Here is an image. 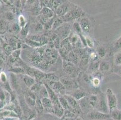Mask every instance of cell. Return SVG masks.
I'll return each instance as SVG.
<instances>
[{"label":"cell","mask_w":121,"mask_h":120,"mask_svg":"<svg viewBox=\"0 0 121 120\" xmlns=\"http://www.w3.org/2000/svg\"><path fill=\"white\" fill-rule=\"evenodd\" d=\"M108 107L109 109V114L111 111L117 108V99L116 95L113 90L110 88H107L105 92Z\"/></svg>","instance_id":"cell-1"},{"label":"cell","mask_w":121,"mask_h":120,"mask_svg":"<svg viewBox=\"0 0 121 120\" xmlns=\"http://www.w3.org/2000/svg\"><path fill=\"white\" fill-rule=\"evenodd\" d=\"M96 110L104 114H109V109L108 107L105 94L102 93L98 96V102L96 106Z\"/></svg>","instance_id":"cell-2"},{"label":"cell","mask_w":121,"mask_h":120,"mask_svg":"<svg viewBox=\"0 0 121 120\" xmlns=\"http://www.w3.org/2000/svg\"><path fill=\"white\" fill-rule=\"evenodd\" d=\"M89 120H106L110 118V114H105L96 110L89 111L87 115Z\"/></svg>","instance_id":"cell-3"},{"label":"cell","mask_w":121,"mask_h":120,"mask_svg":"<svg viewBox=\"0 0 121 120\" xmlns=\"http://www.w3.org/2000/svg\"><path fill=\"white\" fill-rule=\"evenodd\" d=\"M48 85L57 95H65L66 88L60 81H52Z\"/></svg>","instance_id":"cell-4"},{"label":"cell","mask_w":121,"mask_h":120,"mask_svg":"<svg viewBox=\"0 0 121 120\" xmlns=\"http://www.w3.org/2000/svg\"><path fill=\"white\" fill-rule=\"evenodd\" d=\"M64 97L66 99V100L68 101V104H69V105L70 106V107L72 109L73 113L75 112H81V108L80 107L78 102L77 100H76L75 99L72 95L65 94V95H64Z\"/></svg>","instance_id":"cell-5"},{"label":"cell","mask_w":121,"mask_h":120,"mask_svg":"<svg viewBox=\"0 0 121 120\" xmlns=\"http://www.w3.org/2000/svg\"><path fill=\"white\" fill-rule=\"evenodd\" d=\"M53 108H52V113L56 115L57 117L61 118L65 114V109L60 104L59 101L52 103Z\"/></svg>","instance_id":"cell-6"},{"label":"cell","mask_w":121,"mask_h":120,"mask_svg":"<svg viewBox=\"0 0 121 120\" xmlns=\"http://www.w3.org/2000/svg\"><path fill=\"white\" fill-rule=\"evenodd\" d=\"M81 15V12L77 9V8H73L68 12L66 15L63 17L68 21L72 20L74 19L78 18Z\"/></svg>","instance_id":"cell-7"},{"label":"cell","mask_w":121,"mask_h":120,"mask_svg":"<svg viewBox=\"0 0 121 120\" xmlns=\"http://www.w3.org/2000/svg\"><path fill=\"white\" fill-rule=\"evenodd\" d=\"M68 12H69V4L68 3L62 4L56 10L57 15L61 17L65 16Z\"/></svg>","instance_id":"cell-8"},{"label":"cell","mask_w":121,"mask_h":120,"mask_svg":"<svg viewBox=\"0 0 121 120\" xmlns=\"http://www.w3.org/2000/svg\"><path fill=\"white\" fill-rule=\"evenodd\" d=\"M78 103L81 110H82V111H83V112H87V113L89 112V109L91 108V106L90 105V103H89V98H87L85 97L83 99L79 100Z\"/></svg>","instance_id":"cell-9"},{"label":"cell","mask_w":121,"mask_h":120,"mask_svg":"<svg viewBox=\"0 0 121 120\" xmlns=\"http://www.w3.org/2000/svg\"><path fill=\"white\" fill-rule=\"evenodd\" d=\"M43 85H45V87H46L47 90V92H48V97L50 99V100L52 101V103H55V102L59 101V99H58V95L56 94L54 92V91L48 85V84H47V83H45L44 82Z\"/></svg>","instance_id":"cell-10"},{"label":"cell","mask_w":121,"mask_h":120,"mask_svg":"<svg viewBox=\"0 0 121 120\" xmlns=\"http://www.w3.org/2000/svg\"><path fill=\"white\" fill-rule=\"evenodd\" d=\"M22 80L25 85L28 88H31L35 84V79L28 74H23L22 76Z\"/></svg>","instance_id":"cell-11"},{"label":"cell","mask_w":121,"mask_h":120,"mask_svg":"<svg viewBox=\"0 0 121 120\" xmlns=\"http://www.w3.org/2000/svg\"><path fill=\"white\" fill-rule=\"evenodd\" d=\"M41 102L42 103L43 106V108L52 113L53 104H52V101L50 99L49 97L42 98V99L41 100Z\"/></svg>","instance_id":"cell-12"},{"label":"cell","mask_w":121,"mask_h":120,"mask_svg":"<svg viewBox=\"0 0 121 120\" xmlns=\"http://www.w3.org/2000/svg\"><path fill=\"white\" fill-rule=\"evenodd\" d=\"M80 25L81 26L82 31L87 33L90 31V28H91V24H90V22H89V19L86 17H83L81 19L80 21Z\"/></svg>","instance_id":"cell-13"},{"label":"cell","mask_w":121,"mask_h":120,"mask_svg":"<svg viewBox=\"0 0 121 120\" xmlns=\"http://www.w3.org/2000/svg\"><path fill=\"white\" fill-rule=\"evenodd\" d=\"M58 99H59V102L60 103V104H61L63 108L64 109L65 111H66V110H70V111L72 110V109L70 107V106L69 105V104H68V101L66 100V99H65L64 95H58ZM72 112H73V111H72Z\"/></svg>","instance_id":"cell-14"},{"label":"cell","mask_w":121,"mask_h":120,"mask_svg":"<svg viewBox=\"0 0 121 120\" xmlns=\"http://www.w3.org/2000/svg\"><path fill=\"white\" fill-rule=\"evenodd\" d=\"M0 116L1 119H5L7 118L18 117V115L15 112L9 110H4L3 112H0Z\"/></svg>","instance_id":"cell-15"},{"label":"cell","mask_w":121,"mask_h":120,"mask_svg":"<svg viewBox=\"0 0 121 120\" xmlns=\"http://www.w3.org/2000/svg\"><path fill=\"white\" fill-rule=\"evenodd\" d=\"M36 99H33L28 94L25 95V102L26 104H27L28 107L31 108V109H33L35 108L36 106Z\"/></svg>","instance_id":"cell-16"},{"label":"cell","mask_w":121,"mask_h":120,"mask_svg":"<svg viewBox=\"0 0 121 120\" xmlns=\"http://www.w3.org/2000/svg\"><path fill=\"white\" fill-rule=\"evenodd\" d=\"M86 95V94L85 92L81 91L80 90H78V89H77V90H75L73 92V94L72 96L76 100H77L78 102L81 99L85 97Z\"/></svg>","instance_id":"cell-17"},{"label":"cell","mask_w":121,"mask_h":120,"mask_svg":"<svg viewBox=\"0 0 121 120\" xmlns=\"http://www.w3.org/2000/svg\"><path fill=\"white\" fill-rule=\"evenodd\" d=\"M111 118L113 120H121V110L118 108L115 109L110 112Z\"/></svg>","instance_id":"cell-18"},{"label":"cell","mask_w":121,"mask_h":120,"mask_svg":"<svg viewBox=\"0 0 121 120\" xmlns=\"http://www.w3.org/2000/svg\"><path fill=\"white\" fill-rule=\"evenodd\" d=\"M60 82L64 85L65 88L71 89L72 88H73V87L75 86V84L73 81H71V80H69L68 79H66V78H62V79H61Z\"/></svg>","instance_id":"cell-19"},{"label":"cell","mask_w":121,"mask_h":120,"mask_svg":"<svg viewBox=\"0 0 121 120\" xmlns=\"http://www.w3.org/2000/svg\"><path fill=\"white\" fill-rule=\"evenodd\" d=\"M43 109L44 108L42 103L41 100L37 97L36 100V106H35V110H36V112L38 114H41L43 111Z\"/></svg>","instance_id":"cell-20"},{"label":"cell","mask_w":121,"mask_h":120,"mask_svg":"<svg viewBox=\"0 0 121 120\" xmlns=\"http://www.w3.org/2000/svg\"><path fill=\"white\" fill-rule=\"evenodd\" d=\"M110 69V64L108 61H102L99 64V70L102 71H108Z\"/></svg>","instance_id":"cell-21"},{"label":"cell","mask_w":121,"mask_h":120,"mask_svg":"<svg viewBox=\"0 0 121 120\" xmlns=\"http://www.w3.org/2000/svg\"><path fill=\"white\" fill-rule=\"evenodd\" d=\"M89 101L91 108H96L98 102V96L96 95H91L89 97Z\"/></svg>","instance_id":"cell-22"},{"label":"cell","mask_w":121,"mask_h":120,"mask_svg":"<svg viewBox=\"0 0 121 120\" xmlns=\"http://www.w3.org/2000/svg\"><path fill=\"white\" fill-rule=\"evenodd\" d=\"M10 71L14 74H25V69H22V67H12V69H10Z\"/></svg>","instance_id":"cell-23"},{"label":"cell","mask_w":121,"mask_h":120,"mask_svg":"<svg viewBox=\"0 0 121 120\" xmlns=\"http://www.w3.org/2000/svg\"><path fill=\"white\" fill-rule=\"evenodd\" d=\"M10 78L11 80V83H12V85L13 87H14V88H17V87L19 86L18 84V81H17V79L16 78V75L14 73H11L10 76Z\"/></svg>","instance_id":"cell-24"},{"label":"cell","mask_w":121,"mask_h":120,"mask_svg":"<svg viewBox=\"0 0 121 120\" xmlns=\"http://www.w3.org/2000/svg\"><path fill=\"white\" fill-rule=\"evenodd\" d=\"M68 40H69V43H70L71 45L75 46V45H77V43L80 41V37H79V36H78V35L73 34L71 37H70L68 38Z\"/></svg>","instance_id":"cell-25"},{"label":"cell","mask_w":121,"mask_h":120,"mask_svg":"<svg viewBox=\"0 0 121 120\" xmlns=\"http://www.w3.org/2000/svg\"><path fill=\"white\" fill-rule=\"evenodd\" d=\"M25 42L28 46L33 47V48H36V47H39V46H41L40 42L35 41V40H33L31 39H26Z\"/></svg>","instance_id":"cell-26"},{"label":"cell","mask_w":121,"mask_h":120,"mask_svg":"<svg viewBox=\"0 0 121 120\" xmlns=\"http://www.w3.org/2000/svg\"><path fill=\"white\" fill-rule=\"evenodd\" d=\"M73 29L78 36L82 35V31L81 28V26H80V24H78V22H75L73 24Z\"/></svg>","instance_id":"cell-27"},{"label":"cell","mask_w":121,"mask_h":120,"mask_svg":"<svg viewBox=\"0 0 121 120\" xmlns=\"http://www.w3.org/2000/svg\"><path fill=\"white\" fill-rule=\"evenodd\" d=\"M96 53L99 57L101 58H104L107 54V50L104 47H99L96 50Z\"/></svg>","instance_id":"cell-28"},{"label":"cell","mask_w":121,"mask_h":120,"mask_svg":"<svg viewBox=\"0 0 121 120\" xmlns=\"http://www.w3.org/2000/svg\"><path fill=\"white\" fill-rule=\"evenodd\" d=\"M114 62L116 66H121V52L116 53L115 54Z\"/></svg>","instance_id":"cell-29"},{"label":"cell","mask_w":121,"mask_h":120,"mask_svg":"<svg viewBox=\"0 0 121 120\" xmlns=\"http://www.w3.org/2000/svg\"><path fill=\"white\" fill-rule=\"evenodd\" d=\"M18 22H19V25L20 26L21 28H22L26 26V19H25V17L23 15H20L19 16L18 18Z\"/></svg>","instance_id":"cell-30"},{"label":"cell","mask_w":121,"mask_h":120,"mask_svg":"<svg viewBox=\"0 0 121 120\" xmlns=\"http://www.w3.org/2000/svg\"><path fill=\"white\" fill-rule=\"evenodd\" d=\"M7 29V25L4 21H0V33H4Z\"/></svg>","instance_id":"cell-31"},{"label":"cell","mask_w":121,"mask_h":120,"mask_svg":"<svg viewBox=\"0 0 121 120\" xmlns=\"http://www.w3.org/2000/svg\"><path fill=\"white\" fill-rule=\"evenodd\" d=\"M69 59L71 61H72V62H73L74 64H76L77 62L78 58L77 57L75 54L73 52H71L69 54Z\"/></svg>","instance_id":"cell-32"},{"label":"cell","mask_w":121,"mask_h":120,"mask_svg":"<svg viewBox=\"0 0 121 120\" xmlns=\"http://www.w3.org/2000/svg\"><path fill=\"white\" fill-rule=\"evenodd\" d=\"M85 40L86 46H87L89 48H93V46H94L93 40L89 37H85Z\"/></svg>","instance_id":"cell-33"},{"label":"cell","mask_w":121,"mask_h":120,"mask_svg":"<svg viewBox=\"0 0 121 120\" xmlns=\"http://www.w3.org/2000/svg\"><path fill=\"white\" fill-rule=\"evenodd\" d=\"M21 54V49H15L12 53V56L16 59L19 58V57Z\"/></svg>","instance_id":"cell-34"},{"label":"cell","mask_w":121,"mask_h":120,"mask_svg":"<svg viewBox=\"0 0 121 120\" xmlns=\"http://www.w3.org/2000/svg\"><path fill=\"white\" fill-rule=\"evenodd\" d=\"M65 71L68 73H71L73 71V67L72 66V64L69 63H67V64H65Z\"/></svg>","instance_id":"cell-35"},{"label":"cell","mask_w":121,"mask_h":120,"mask_svg":"<svg viewBox=\"0 0 121 120\" xmlns=\"http://www.w3.org/2000/svg\"><path fill=\"white\" fill-rule=\"evenodd\" d=\"M54 22V18L51 19L49 20L48 22L46 23V24H45V27H44V28H45V29H50L51 27H52Z\"/></svg>","instance_id":"cell-36"},{"label":"cell","mask_w":121,"mask_h":120,"mask_svg":"<svg viewBox=\"0 0 121 120\" xmlns=\"http://www.w3.org/2000/svg\"><path fill=\"white\" fill-rule=\"evenodd\" d=\"M4 51H5V52L6 53L7 55H9V54H12V52L13 51L12 47H11L10 45H4Z\"/></svg>","instance_id":"cell-37"},{"label":"cell","mask_w":121,"mask_h":120,"mask_svg":"<svg viewBox=\"0 0 121 120\" xmlns=\"http://www.w3.org/2000/svg\"><path fill=\"white\" fill-rule=\"evenodd\" d=\"M20 33L21 36H22L23 37H26L27 36V35L28 34V28L27 25H26L24 28H21L20 31Z\"/></svg>","instance_id":"cell-38"},{"label":"cell","mask_w":121,"mask_h":120,"mask_svg":"<svg viewBox=\"0 0 121 120\" xmlns=\"http://www.w3.org/2000/svg\"><path fill=\"white\" fill-rule=\"evenodd\" d=\"M63 22V21L60 18L54 20V22L53 25H52V27L54 28H58Z\"/></svg>","instance_id":"cell-39"},{"label":"cell","mask_w":121,"mask_h":120,"mask_svg":"<svg viewBox=\"0 0 121 120\" xmlns=\"http://www.w3.org/2000/svg\"><path fill=\"white\" fill-rule=\"evenodd\" d=\"M92 85L94 86L95 87H99V85L100 84L99 79L98 78H93L92 81Z\"/></svg>","instance_id":"cell-40"},{"label":"cell","mask_w":121,"mask_h":120,"mask_svg":"<svg viewBox=\"0 0 121 120\" xmlns=\"http://www.w3.org/2000/svg\"><path fill=\"white\" fill-rule=\"evenodd\" d=\"M12 29L13 31L17 33L18 31H20V29H21V28L20 26L19 25V24L15 23V24H14L13 25H12Z\"/></svg>","instance_id":"cell-41"},{"label":"cell","mask_w":121,"mask_h":120,"mask_svg":"<svg viewBox=\"0 0 121 120\" xmlns=\"http://www.w3.org/2000/svg\"><path fill=\"white\" fill-rule=\"evenodd\" d=\"M0 100L5 101V90H2L0 89Z\"/></svg>","instance_id":"cell-42"},{"label":"cell","mask_w":121,"mask_h":120,"mask_svg":"<svg viewBox=\"0 0 121 120\" xmlns=\"http://www.w3.org/2000/svg\"><path fill=\"white\" fill-rule=\"evenodd\" d=\"M5 16H6V18H7V20H9V21H13V20L14 19V16H13V14L12 13H11V12H8V13H6V15H5Z\"/></svg>","instance_id":"cell-43"},{"label":"cell","mask_w":121,"mask_h":120,"mask_svg":"<svg viewBox=\"0 0 121 120\" xmlns=\"http://www.w3.org/2000/svg\"><path fill=\"white\" fill-rule=\"evenodd\" d=\"M43 26L41 24H38L36 26V28H35V29H36V31L37 32H39V31H41L43 29Z\"/></svg>","instance_id":"cell-44"},{"label":"cell","mask_w":121,"mask_h":120,"mask_svg":"<svg viewBox=\"0 0 121 120\" xmlns=\"http://www.w3.org/2000/svg\"><path fill=\"white\" fill-rule=\"evenodd\" d=\"M90 56H91V58H92V59L93 60V61L96 60V59H98V57L97 53L95 52H93L92 53H91V54Z\"/></svg>","instance_id":"cell-45"},{"label":"cell","mask_w":121,"mask_h":120,"mask_svg":"<svg viewBox=\"0 0 121 120\" xmlns=\"http://www.w3.org/2000/svg\"><path fill=\"white\" fill-rule=\"evenodd\" d=\"M47 41H48V40H47V38H46L45 37H40V43L41 45H45V44H46L47 43Z\"/></svg>","instance_id":"cell-46"},{"label":"cell","mask_w":121,"mask_h":120,"mask_svg":"<svg viewBox=\"0 0 121 120\" xmlns=\"http://www.w3.org/2000/svg\"><path fill=\"white\" fill-rule=\"evenodd\" d=\"M115 46H116V48H117V49L121 48V37L116 41V44H115Z\"/></svg>","instance_id":"cell-47"},{"label":"cell","mask_w":121,"mask_h":120,"mask_svg":"<svg viewBox=\"0 0 121 120\" xmlns=\"http://www.w3.org/2000/svg\"><path fill=\"white\" fill-rule=\"evenodd\" d=\"M65 120H76L74 118H66Z\"/></svg>","instance_id":"cell-48"},{"label":"cell","mask_w":121,"mask_h":120,"mask_svg":"<svg viewBox=\"0 0 121 120\" xmlns=\"http://www.w3.org/2000/svg\"><path fill=\"white\" fill-rule=\"evenodd\" d=\"M76 120H82V118H81L80 117H78V118H77V119Z\"/></svg>","instance_id":"cell-49"},{"label":"cell","mask_w":121,"mask_h":120,"mask_svg":"<svg viewBox=\"0 0 121 120\" xmlns=\"http://www.w3.org/2000/svg\"><path fill=\"white\" fill-rule=\"evenodd\" d=\"M119 73L120 74V75H121V70L119 71Z\"/></svg>","instance_id":"cell-50"},{"label":"cell","mask_w":121,"mask_h":120,"mask_svg":"<svg viewBox=\"0 0 121 120\" xmlns=\"http://www.w3.org/2000/svg\"><path fill=\"white\" fill-rule=\"evenodd\" d=\"M5 120L4 119H2V120Z\"/></svg>","instance_id":"cell-51"}]
</instances>
